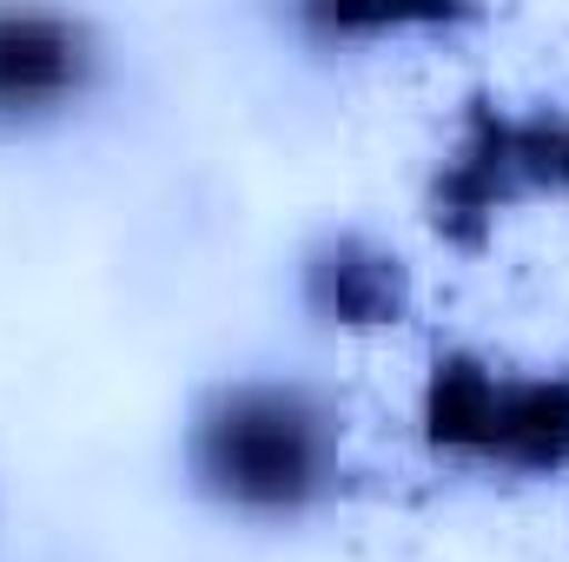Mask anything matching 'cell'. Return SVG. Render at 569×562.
I'll return each instance as SVG.
<instances>
[{"label": "cell", "instance_id": "cell-1", "mask_svg": "<svg viewBox=\"0 0 569 562\" xmlns=\"http://www.w3.org/2000/svg\"><path fill=\"white\" fill-rule=\"evenodd\" d=\"M186 463L219 510L291 523L318 510L338 483V418L305 384L239 378L199 404Z\"/></svg>", "mask_w": 569, "mask_h": 562}, {"label": "cell", "instance_id": "cell-2", "mask_svg": "<svg viewBox=\"0 0 569 562\" xmlns=\"http://www.w3.org/2000/svg\"><path fill=\"white\" fill-rule=\"evenodd\" d=\"M100 80V40L73 13L0 7V127H40Z\"/></svg>", "mask_w": 569, "mask_h": 562}, {"label": "cell", "instance_id": "cell-3", "mask_svg": "<svg viewBox=\"0 0 569 562\" xmlns=\"http://www.w3.org/2000/svg\"><path fill=\"white\" fill-rule=\"evenodd\" d=\"M483 463L569 470V378H503Z\"/></svg>", "mask_w": 569, "mask_h": 562}, {"label": "cell", "instance_id": "cell-4", "mask_svg": "<svg viewBox=\"0 0 569 562\" xmlns=\"http://www.w3.org/2000/svg\"><path fill=\"white\" fill-rule=\"evenodd\" d=\"M311 304L345 324H385L405 311V272L365 239H338L311 259Z\"/></svg>", "mask_w": 569, "mask_h": 562}]
</instances>
